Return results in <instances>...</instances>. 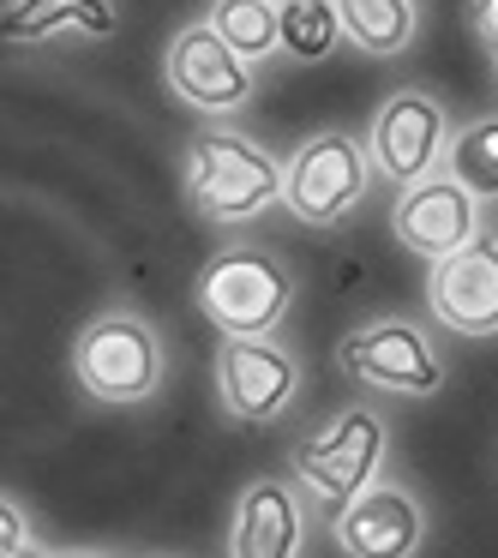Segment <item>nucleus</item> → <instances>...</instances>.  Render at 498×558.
Instances as JSON below:
<instances>
[{"label":"nucleus","instance_id":"f257e3e1","mask_svg":"<svg viewBox=\"0 0 498 558\" xmlns=\"http://www.w3.org/2000/svg\"><path fill=\"white\" fill-rule=\"evenodd\" d=\"M282 174H289V162L277 150H265L258 138L234 133L222 121L186 145V198H193L198 217L222 222V229H241V222H258L265 210H277Z\"/></svg>","mask_w":498,"mask_h":558},{"label":"nucleus","instance_id":"f03ea898","mask_svg":"<svg viewBox=\"0 0 498 558\" xmlns=\"http://www.w3.org/2000/svg\"><path fill=\"white\" fill-rule=\"evenodd\" d=\"M73 378L102 409H145L169 378L162 330L133 306H109L73 337Z\"/></svg>","mask_w":498,"mask_h":558},{"label":"nucleus","instance_id":"7ed1b4c3","mask_svg":"<svg viewBox=\"0 0 498 558\" xmlns=\"http://www.w3.org/2000/svg\"><path fill=\"white\" fill-rule=\"evenodd\" d=\"M193 294H198V313L222 337H277L289 306H294V270L270 246L234 241L222 253H210V265L198 270Z\"/></svg>","mask_w":498,"mask_h":558},{"label":"nucleus","instance_id":"20e7f679","mask_svg":"<svg viewBox=\"0 0 498 558\" xmlns=\"http://www.w3.org/2000/svg\"><path fill=\"white\" fill-rule=\"evenodd\" d=\"M385 457H390L385 414L366 409V402H349V409H337L313 438L294 445V481H301L306 505H318L325 517H337L349 498H361L366 486L378 481Z\"/></svg>","mask_w":498,"mask_h":558},{"label":"nucleus","instance_id":"39448f33","mask_svg":"<svg viewBox=\"0 0 498 558\" xmlns=\"http://www.w3.org/2000/svg\"><path fill=\"white\" fill-rule=\"evenodd\" d=\"M373 181L378 169L366 157V138L325 126V133L294 145L289 174H282V205H289V217L313 222V229H337V222H349L366 205Z\"/></svg>","mask_w":498,"mask_h":558},{"label":"nucleus","instance_id":"423d86ee","mask_svg":"<svg viewBox=\"0 0 498 558\" xmlns=\"http://www.w3.org/2000/svg\"><path fill=\"white\" fill-rule=\"evenodd\" d=\"M337 366L366 390H390V397H438L445 390V354H438L433 330L421 318H366L337 342Z\"/></svg>","mask_w":498,"mask_h":558},{"label":"nucleus","instance_id":"0eeeda50","mask_svg":"<svg viewBox=\"0 0 498 558\" xmlns=\"http://www.w3.org/2000/svg\"><path fill=\"white\" fill-rule=\"evenodd\" d=\"M450 138H457V126H450L445 97H433L426 85H402L366 121V157H373L378 181L402 193V186L445 169Z\"/></svg>","mask_w":498,"mask_h":558},{"label":"nucleus","instance_id":"6e6552de","mask_svg":"<svg viewBox=\"0 0 498 558\" xmlns=\"http://www.w3.org/2000/svg\"><path fill=\"white\" fill-rule=\"evenodd\" d=\"M162 78L169 90L205 121H229L246 102L258 97V66L241 61V54L222 43V31L210 19H193L169 37V54H162Z\"/></svg>","mask_w":498,"mask_h":558},{"label":"nucleus","instance_id":"1a4fd4ad","mask_svg":"<svg viewBox=\"0 0 498 558\" xmlns=\"http://www.w3.org/2000/svg\"><path fill=\"white\" fill-rule=\"evenodd\" d=\"M301 397V354L277 337H222L217 349V402L241 426H270Z\"/></svg>","mask_w":498,"mask_h":558},{"label":"nucleus","instance_id":"9d476101","mask_svg":"<svg viewBox=\"0 0 498 558\" xmlns=\"http://www.w3.org/2000/svg\"><path fill=\"white\" fill-rule=\"evenodd\" d=\"M481 205H486L481 193H469V186H462L450 169H438V174H426V181H414V186H402V193H397L390 234H397L414 258L438 265V258L462 253V246L486 229Z\"/></svg>","mask_w":498,"mask_h":558},{"label":"nucleus","instance_id":"9b49d317","mask_svg":"<svg viewBox=\"0 0 498 558\" xmlns=\"http://www.w3.org/2000/svg\"><path fill=\"white\" fill-rule=\"evenodd\" d=\"M426 313L450 337H498V234L481 229L462 253L426 265Z\"/></svg>","mask_w":498,"mask_h":558},{"label":"nucleus","instance_id":"f8f14e48","mask_svg":"<svg viewBox=\"0 0 498 558\" xmlns=\"http://www.w3.org/2000/svg\"><path fill=\"white\" fill-rule=\"evenodd\" d=\"M330 534L349 558H414L426 546V505L397 481H373L330 517Z\"/></svg>","mask_w":498,"mask_h":558},{"label":"nucleus","instance_id":"ddd939ff","mask_svg":"<svg viewBox=\"0 0 498 558\" xmlns=\"http://www.w3.org/2000/svg\"><path fill=\"white\" fill-rule=\"evenodd\" d=\"M229 553L234 558H294L306 553V493L301 481L258 474L241 486V505L229 522Z\"/></svg>","mask_w":498,"mask_h":558},{"label":"nucleus","instance_id":"4468645a","mask_svg":"<svg viewBox=\"0 0 498 558\" xmlns=\"http://www.w3.org/2000/svg\"><path fill=\"white\" fill-rule=\"evenodd\" d=\"M7 43H49L61 31H85V37H114L121 13L114 0H7V19H0Z\"/></svg>","mask_w":498,"mask_h":558},{"label":"nucleus","instance_id":"2eb2a0df","mask_svg":"<svg viewBox=\"0 0 498 558\" xmlns=\"http://www.w3.org/2000/svg\"><path fill=\"white\" fill-rule=\"evenodd\" d=\"M330 7H337L342 43L373 61H390L421 37V0H330Z\"/></svg>","mask_w":498,"mask_h":558},{"label":"nucleus","instance_id":"dca6fc26","mask_svg":"<svg viewBox=\"0 0 498 558\" xmlns=\"http://www.w3.org/2000/svg\"><path fill=\"white\" fill-rule=\"evenodd\" d=\"M205 19L222 31V43L241 61L265 66L270 54H282V7L277 0H210Z\"/></svg>","mask_w":498,"mask_h":558},{"label":"nucleus","instance_id":"f3484780","mask_svg":"<svg viewBox=\"0 0 498 558\" xmlns=\"http://www.w3.org/2000/svg\"><path fill=\"white\" fill-rule=\"evenodd\" d=\"M445 169L457 174V181L469 186V193L498 198V114H481V121L457 126Z\"/></svg>","mask_w":498,"mask_h":558},{"label":"nucleus","instance_id":"a211bd4d","mask_svg":"<svg viewBox=\"0 0 498 558\" xmlns=\"http://www.w3.org/2000/svg\"><path fill=\"white\" fill-rule=\"evenodd\" d=\"M337 43H342V25H337L330 0H294V7H282V49L294 61H325Z\"/></svg>","mask_w":498,"mask_h":558},{"label":"nucleus","instance_id":"6ab92c4d","mask_svg":"<svg viewBox=\"0 0 498 558\" xmlns=\"http://www.w3.org/2000/svg\"><path fill=\"white\" fill-rule=\"evenodd\" d=\"M0 553L19 558V553H37V534H31V517L19 498H0Z\"/></svg>","mask_w":498,"mask_h":558},{"label":"nucleus","instance_id":"aec40b11","mask_svg":"<svg viewBox=\"0 0 498 558\" xmlns=\"http://www.w3.org/2000/svg\"><path fill=\"white\" fill-rule=\"evenodd\" d=\"M469 31L481 37V49L498 54V0H469Z\"/></svg>","mask_w":498,"mask_h":558},{"label":"nucleus","instance_id":"412c9836","mask_svg":"<svg viewBox=\"0 0 498 558\" xmlns=\"http://www.w3.org/2000/svg\"><path fill=\"white\" fill-rule=\"evenodd\" d=\"M277 7H294V0H277Z\"/></svg>","mask_w":498,"mask_h":558},{"label":"nucleus","instance_id":"4be33fe9","mask_svg":"<svg viewBox=\"0 0 498 558\" xmlns=\"http://www.w3.org/2000/svg\"><path fill=\"white\" fill-rule=\"evenodd\" d=\"M493 73H498V54H493Z\"/></svg>","mask_w":498,"mask_h":558}]
</instances>
